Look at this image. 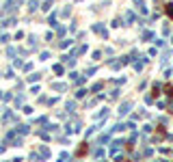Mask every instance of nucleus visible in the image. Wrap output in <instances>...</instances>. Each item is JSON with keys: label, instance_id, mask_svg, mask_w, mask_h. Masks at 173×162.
<instances>
[{"label": "nucleus", "instance_id": "obj_1", "mask_svg": "<svg viewBox=\"0 0 173 162\" xmlns=\"http://www.w3.org/2000/svg\"><path fill=\"white\" fill-rule=\"evenodd\" d=\"M169 15L173 18V4H169Z\"/></svg>", "mask_w": 173, "mask_h": 162}]
</instances>
